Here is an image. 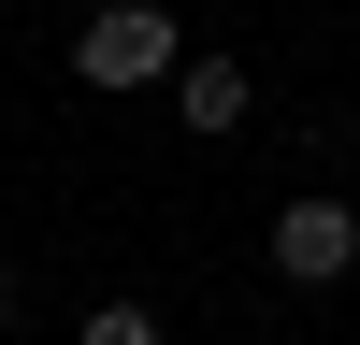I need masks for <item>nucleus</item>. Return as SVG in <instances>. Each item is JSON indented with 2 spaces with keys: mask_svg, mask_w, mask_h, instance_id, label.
<instances>
[{
  "mask_svg": "<svg viewBox=\"0 0 360 345\" xmlns=\"http://www.w3.org/2000/svg\"><path fill=\"white\" fill-rule=\"evenodd\" d=\"M0 331H15V273H0Z\"/></svg>",
  "mask_w": 360,
  "mask_h": 345,
  "instance_id": "39448f33",
  "label": "nucleus"
},
{
  "mask_svg": "<svg viewBox=\"0 0 360 345\" xmlns=\"http://www.w3.org/2000/svg\"><path fill=\"white\" fill-rule=\"evenodd\" d=\"M72 345H173V331H159L144 302H86V331H72Z\"/></svg>",
  "mask_w": 360,
  "mask_h": 345,
  "instance_id": "20e7f679",
  "label": "nucleus"
},
{
  "mask_svg": "<svg viewBox=\"0 0 360 345\" xmlns=\"http://www.w3.org/2000/svg\"><path fill=\"white\" fill-rule=\"evenodd\" d=\"M72 72H86V86H173V72H188V43H173L159 0H101V15L72 29Z\"/></svg>",
  "mask_w": 360,
  "mask_h": 345,
  "instance_id": "f257e3e1",
  "label": "nucleus"
},
{
  "mask_svg": "<svg viewBox=\"0 0 360 345\" xmlns=\"http://www.w3.org/2000/svg\"><path fill=\"white\" fill-rule=\"evenodd\" d=\"M173 115H188V130H245V115H259V72H245V58H188V72H173Z\"/></svg>",
  "mask_w": 360,
  "mask_h": 345,
  "instance_id": "7ed1b4c3",
  "label": "nucleus"
},
{
  "mask_svg": "<svg viewBox=\"0 0 360 345\" xmlns=\"http://www.w3.org/2000/svg\"><path fill=\"white\" fill-rule=\"evenodd\" d=\"M274 273L288 288H346L360 273V201H274Z\"/></svg>",
  "mask_w": 360,
  "mask_h": 345,
  "instance_id": "f03ea898",
  "label": "nucleus"
}]
</instances>
